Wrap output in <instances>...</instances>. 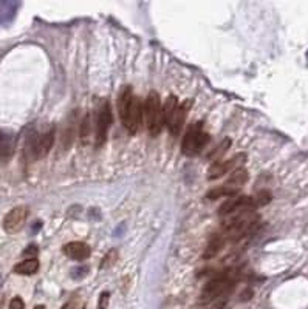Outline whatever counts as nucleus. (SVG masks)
Masks as SVG:
<instances>
[{"instance_id":"18","label":"nucleus","mask_w":308,"mask_h":309,"mask_svg":"<svg viewBox=\"0 0 308 309\" xmlns=\"http://www.w3.org/2000/svg\"><path fill=\"white\" fill-rule=\"evenodd\" d=\"M8 309H25V303L20 297H14L9 302V308Z\"/></svg>"},{"instance_id":"1","label":"nucleus","mask_w":308,"mask_h":309,"mask_svg":"<svg viewBox=\"0 0 308 309\" xmlns=\"http://www.w3.org/2000/svg\"><path fill=\"white\" fill-rule=\"evenodd\" d=\"M118 111L124 129L132 136L136 135L143 124V104L127 85L122 88L118 96Z\"/></svg>"},{"instance_id":"13","label":"nucleus","mask_w":308,"mask_h":309,"mask_svg":"<svg viewBox=\"0 0 308 309\" xmlns=\"http://www.w3.org/2000/svg\"><path fill=\"white\" fill-rule=\"evenodd\" d=\"M14 274L17 275H33L39 271V260L36 257L26 258L23 261H20L19 264L14 266Z\"/></svg>"},{"instance_id":"4","label":"nucleus","mask_w":308,"mask_h":309,"mask_svg":"<svg viewBox=\"0 0 308 309\" xmlns=\"http://www.w3.org/2000/svg\"><path fill=\"white\" fill-rule=\"evenodd\" d=\"M234 285H235V278L232 272H225L221 275H217L203 288L200 302L207 305V303L217 302L218 299H225V296L234 288Z\"/></svg>"},{"instance_id":"16","label":"nucleus","mask_w":308,"mask_h":309,"mask_svg":"<svg viewBox=\"0 0 308 309\" xmlns=\"http://www.w3.org/2000/svg\"><path fill=\"white\" fill-rule=\"evenodd\" d=\"M92 133V124H90V115H86L79 121V138L82 143H87Z\"/></svg>"},{"instance_id":"3","label":"nucleus","mask_w":308,"mask_h":309,"mask_svg":"<svg viewBox=\"0 0 308 309\" xmlns=\"http://www.w3.org/2000/svg\"><path fill=\"white\" fill-rule=\"evenodd\" d=\"M186 118V108L185 105H180L178 99L172 94L166 99L163 104V124L169 130L172 138H177L183 127V122Z\"/></svg>"},{"instance_id":"9","label":"nucleus","mask_w":308,"mask_h":309,"mask_svg":"<svg viewBox=\"0 0 308 309\" xmlns=\"http://www.w3.org/2000/svg\"><path fill=\"white\" fill-rule=\"evenodd\" d=\"M240 159H245V154H235L231 159H215L207 170V179H218L223 175H226L229 170H235Z\"/></svg>"},{"instance_id":"6","label":"nucleus","mask_w":308,"mask_h":309,"mask_svg":"<svg viewBox=\"0 0 308 309\" xmlns=\"http://www.w3.org/2000/svg\"><path fill=\"white\" fill-rule=\"evenodd\" d=\"M209 143V135L203 130L202 124H195L186 132L181 141V153L186 156H197Z\"/></svg>"},{"instance_id":"8","label":"nucleus","mask_w":308,"mask_h":309,"mask_svg":"<svg viewBox=\"0 0 308 309\" xmlns=\"http://www.w3.org/2000/svg\"><path fill=\"white\" fill-rule=\"evenodd\" d=\"M28 218V207L26 206H16L12 207L3 218V231L6 233L19 232Z\"/></svg>"},{"instance_id":"17","label":"nucleus","mask_w":308,"mask_h":309,"mask_svg":"<svg viewBox=\"0 0 308 309\" xmlns=\"http://www.w3.org/2000/svg\"><path fill=\"white\" fill-rule=\"evenodd\" d=\"M118 260V250L116 249H111L110 252H107V255L103 258V263H101V269H105V268H110V266H113Z\"/></svg>"},{"instance_id":"21","label":"nucleus","mask_w":308,"mask_h":309,"mask_svg":"<svg viewBox=\"0 0 308 309\" xmlns=\"http://www.w3.org/2000/svg\"><path fill=\"white\" fill-rule=\"evenodd\" d=\"M33 309H47V308H45L44 305H37V306H36V308H33Z\"/></svg>"},{"instance_id":"10","label":"nucleus","mask_w":308,"mask_h":309,"mask_svg":"<svg viewBox=\"0 0 308 309\" xmlns=\"http://www.w3.org/2000/svg\"><path fill=\"white\" fill-rule=\"evenodd\" d=\"M16 150V138L9 132H0V164H8Z\"/></svg>"},{"instance_id":"11","label":"nucleus","mask_w":308,"mask_h":309,"mask_svg":"<svg viewBox=\"0 0 308 309\" xmlns=\"http://www.w3.org/2000/svg\"><path fill=\"white\" fill-rule=\"evenodd\" d=\"M64 254L73 261H84L90 257V247L82 241H72L64 246Z\"/></svg>"},{"instance_id":"20","label":"nucleus","mask_w":308,"mask_h":309,"mask_svg":"<svg viewBox=\"0 0 308 309\" xmlns=\"http://www.w3.org/2000/svg\"><path fill=\"white\" fill-rule=\"evenodd\" d=\"M62 309H78V306H76L75 302H72V303H67Z\"/></svg>"},{"instance_id":"7","label":"nucleus","mask_w":308,"mask_h":309,"mask_svg":"<svg viewBox=\"0 0 308 309\" xmlns=\"http://www.w3.org/2000/svg\"><path fill=\"white\" fill-rule=\"evenodd\" d=\"M113 122V115H111V108L107 101H104L98 110V116L95 122V144L96 147H101L105 144L107 136Z\"/></svg>"},{"instance_id":"15","label":"nucleus","mask_w":308,"mask_h":309,"mask_svg":"<svg viewBox=\"0 0 308 309\" xmlns=\"http://www.w3.org/2000/svg\"><path fill=\"white\" fill-rule=\"evenodd\" d=\"M237 193H239L237 190H232L226 186H220V187L212 189L211 192H207L206 198L207 200H218V198H223V196H226V198H232V196H235Z\"/></svg>"},{"instance_id":"19","label":"nucleus","mask_w":308,"mask_h":309,"mask_svg":"<svg viewBox=\"0 0 308 309\" xmlns=\"http://www.w3.org/2000/svg\"><path fill=\"white\" fill-rule=\"evenodd\" d=\"M108 299H110V294L107 291H104L101 294V297H100V305H98V308L100 309H107L108 306Z\"/></svg>"},{"instance_id":"12","label":"nucleus","mask_w":308,"mask_h":309,"mask_svg":"<svg viewBox=\"0 0 308 309\" xmlns=\"http://www.w3.org/2000/svg\"><path fill=\"white\" fill-rule=\"evenodd\" d=\"M246 179H248V172H246V168H243V167H237L235 170H232L229 179H228L223 186H226V187H229V189H232V190H237V192H239L240 187L246 182Z\"/></svg>"},{"instance_id":"14","label":"nucleus","mask_w":308,"mask_h":309,"mask_svg":"<svg viewBox=\"0 0 308 309\" xmlns=\"http://www.w3.org/2000/svg\"><path fill=\"white\" fill-rule=\"evenodd\" d=\"M225 236H223L221 233L220 235H214L211 240H209L207 246H206V250H205V254H203V258L205 260H209V258H212L215 257L218 252L221 250L223 244H225Z\"/></svg>"},{"instance_id":"2","label":"nucleus","mask_w":308,"mask_h":309,"mask_svg":"<svg viewBox=\"0 0 308 309\" xmlns=\"http://www.w3.org/2000/svg\"><path fill=\"white\" fill-rule=\"evenodd\" d=\"M143 115L149 135L153 138L158 136L164 124H163V104L157 91H150L147 94L143 107Z\"/></svg>"},{"instance_id":"5","label":"nucleus","mask_w":308,"mask_h":309,"mask_svg":"<svg viewBox=\"0 0 308 309\" xmlns=\"http://www.w3.org/2000/svg\"><path fill=\"white\" fill-rule=\"evenodd\" d=\"M56 141V130L51 127L48 132L40 133V135H31L26 139V146H25V153L26 158L30 161H37L45 158L53 149V144Z\"/></svg>"}]
</instances>
